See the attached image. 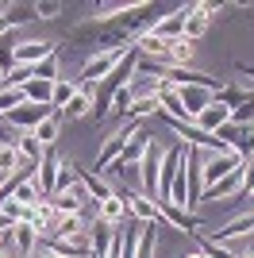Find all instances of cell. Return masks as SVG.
Listing matches in <instances>:
<instances>
[{"label": "cell", "mask_w": 254, "mask_h": 258, "mask_svg": "<svg viewBox=\"0 0 254 258\" xmlns=\"http://www.w3.org/2000/svg\"><path fill=\"white\" fill-rule=\"evenodd\" d=\"M50 116H58V108H54V104H31V100H23L20 108H12L8 116H4V123L16 127L20 135H27V131H35L42 119H50Z\"/></svg>", "instance_id": "6da1fadb"}, {"label": "cell", "mask_w": 254, "mask_h": 258, "mask_svg": "<svg viewBox=\"0 0 254 258\" xmlns=\"http://www.w3.org/2000/svg\"><path fill=\"white\" fill-rule=\"evenodd\" d=\"M127 50H131V46H123V50H96L93 58L85 62V70H81V85H93V89H96V81L112 74V70L123 62V54H127Z\"/></svg>", "instance_id": "7a4b0ae2"}, {"label": "cell", "mask_w": 254, "mask_h": 258, "mask_svg": "<svg viewBox=\"0 0 254 258\" xmlns=\"http://www.w3.org/2000/svg\"><path fill=\"white\" fill-rule=\"evenodd\" d=\"M243 162H246V158H243L239 151H231V154H208V162L201 166V181H204V185H216L220 177H227L231 170H239ZM201 193H204V189H201Z\"/></svg>", "instance_id": "3957f363"}, {"label": "cell", "mask_w": 254, "mask_h": 258, "mask_svg": "<svg viewBox=\"0 0 254 258\" xmlns=\"http://www.w3.org/2000/svg\"><path fill=\"white\" fill-rule=\"evenodd\" d=\"M158 166H162V151H158V143L150 139L147 154H143V162H139V177H143V197H158Z\"/></svg>", "instance_id": "277c9868"}, {"label": "cell", "mask_w": 254, "mask_h": 258, "mask_svg": "<svg viewBox=\"0 0 254 258\" xmlns=\"http://www.w3.org/2000/svg\"><path fill=\"white\" fill-rule=\"evenodd\" d=\"M119 197H123V205H127V216H131V220H139V224H162V216H158V205H154L150 197L135 193V189H127V193H119Z\"/></svg>", "instance_id": "5b68a950"}, {"label": "cell", "mask_w": 254, "mask_h": 258, "mask_svg": "<svg viewBox=\"0 0 254 258\" xmlns=\"http://www.w3.org/2000/svg\"><path fill=\"white\" fill-rule=\"evenodd\" d=\"M173 89H177L181 108H185V116H189V119H197L204 108L216 100V93H212V89H201V85H173Z\"/></svg>", "instance_id": "8992f818"}, {"label": "cell", "mask_w": 254, "mask_h": 258, "mask_svg": "<svg viewBox=\"0 0 254 258\" xmlns=\"http://www.w3.org/2000/svg\"><path fill=\"white\" fill-rule=\"evenodd\" d=\"M58 170H62V158H58V151H54V147H46V151H42L39 170H35V181H39L42 197H54V185H58Z\"/></svg>", "instance_id": "52a82bcc"}, {"label": "cell", "mask_w": 254, "mask_h": 258, "mask_svg": "<svg viewBox=\"0 0 254 258\" xmlns=\"http://www.w3.org/2000/svg\"><path fill=\"white\" fill-rule=\"evenodd\" d=\"M193 123H197V127L204 131V135H220L223 127H227V123H231V108L227 104H220V100H212L208 108H204L201 116L193 119Z\"/></svg>", "instance_id": "ba28073f"}, {"label": "cell", "mask_w": 254, "mask_h": 258, "mask_svg": "<svg viewBox=\"0 0 254 258\" xmlns=\"http://www.w3.org/2000/svg\"><path fill=\"white\" fill-rule=\"evenodd\" d=\"M158 205V216L166 220V224H173V227H181V231H189V235H197L201 231V220L193 212H185V208H177L173 201H154Z\"/></svg>", "instance_id": "9c48e42d"}, {"label": "cell", "mask_w": 254, "mask_h": 258, "mask_svg": "<svg viewBox=\"0 0 254 258\" xmlns=\"http://www.w3.org/2000/svg\"><path fill=\"white\" fill-rule=\"evenodd\" d=\"M54 54H58V46L46 43V39L20 43V46H16V66H39V62H46V58H54Z\"/></svg>", "instance_id": "30bf717a"}, {"label": "cell", "mask_w": 254, "mask_h": 258, "mask_svg": "<svg viewBox=\"0 0 254 258\" xmlns=\"http://www.w3.org/2000/svg\"><path fill=\"white\" fill-rule=\"evenodd\" d=\"M212 12H220V4H193L189 8V20H185V39H189V43H197V39L208 31Z\"/></svg>", "instance_id": "8fae6325"}, {"label": "cell", "mask_w": 254, "mask_h": 258, "mask_svg": "<svg viewBox=\"0 0 254 258\" xmlns=\"http://www.w3.org/2000/svg\"><path fill=\"white\" fill-rule=\"evenodd\" d=\"M239 189H243V166H239V170H231L227 177H220L216 185H204L201 201H220V197H227V201H231Z\"/></svg>", "instance_id": "7c38bea8"}, {"label": "cell", "mask_w": 254, "mask_h": 258, "mask_svg": "<svg viewBox=\"0 0 254 258\" xmlns=\"http://www.w3.org/2000/svg\"><path fill=\"white\" fill-rule=\"evenodd\" d=\"M185 20H189V8H173L169 16H162L154 27H150V35H158V39H177V35H185Z\"/></svg>", "instance_id": "4fadbf2b"}, {"label": "cell", "mask_w": 254, "mask_h": 258, "mask_svg": "<svg viewBox=\"0 0 254 258\" xmlns=\"http://www.w3.org/2000/svg\"><path fill=\"white\" fill-rule=\"evenodd\" d=\"M147 147H150V135H147V131H135V135L123 143V154H119L112 166H119V170H127V166H139V162H143V154H147Z\"/></svg>", "instance_id": "5bb4252c"}, {"label": "cell", "mask_w": 254, "mask_h": 258, "mask_svg": "<svg viewBox=\"0 0 254 258\" xmlns=\"http://www.w3.org/2000/svg\"><path fill=\"white\" fill-rule=\"evenodd\" d=\"M35 247H39V231H35L27 220L12 227V250H16L12 258H27V254H35Z\"/></svg>", "instance_id": "9a60e30c"}, {"label": "cell", "mask_w": 254, "mask_h": 258, "mask_svg": "<svg viewBox=\"0 0 254 258\" xmlns=\"http://www.w3.org/2000/svg\"><path fill=\"white\" fill-rule=\"evenodd\" d=\"M96 220H100V224H119V220H131V216H127V205H123V197L119 193H112L108 197V201H100V205H96Z\"/></svg>", "instance_id": "2e32d148"}, {"label": "cell", "mask_w": 254, "mask_h": 258, "mask_svg": "<svg viewBox=\"0 0 254 258\" xmlns=\"http://www.w3.org/2000/svg\"><path fill=\"white\" fill-rule=\"evenodd\" d=\"M93 100H96L93 85H81V89H77V97L70 100V104H66L62 112H58V116H66V119H81L85 112H89V108H93Z\"/></svg>", "instance_id": "e0dca14e"}, {"label": "cell", "mask_w": 254, "mask_h": 258, "mask_svg": "<svg viewBox=\"0 0 254 258\" xmlns=\"http://www.w3.org/2000/svg\"><path fill=\"white\" fill-rule=\"evenodd\" d=\"M77 177H81V185L89 189V197H93L96 205H100V201H108V197L116 193V189H112V185H108L104 177H96L93 170H77Z\"/></svg>", "instance_id": "ac0fdd59"}, {"label": "cell", "mask_w": 254, "mask_h": 258, "mask_svg": "<svg viewBox=\"0 0 254 258\" xmlns=\"http://www.w3.org/2000/svg\"><path fill=\"white\" fill-rule=\"evenodd\" d=\"M89 231H93V258H104L108 250H112V243H116V231L108 224H100V220H96Z\"/></svg>", "instance_id": "d6986e66"}, {"label": "cell", "mask_w": 254, "mask_h": 258, "mask_svg": "<svg viewBox=\"0 0 254 258\" xmlns=\"http://www.w3.org/2000/svg\"><path fill=\"white\" fill-rule=\"evenodd\" d=\"M23 97L31 100V104H50V97H54V81H39V77H31V81L23 85Z\"/></svg>", "instance_id": "ffe728a7"}, {"label": "cell", "mask_w": 254, "mask_h": 258, "mask_svg": "<svg viewBox=\"0 0 254 258\" xmlns=\"http://www.w3.org/2000/svg\"><path fill=\"white\" fill-rule=\"evenodd\" d=\"M189 58H193V43L185 39V35L169 39V66H181V70H189Z\"/></svg>", "instance_id": "44dd1931"}, {"label": "cell", "mask_w": 254, "mask_h": 258, "mask_svg": "<svg viewBox=\"0 0 254 258\" xmlns=\"http://www.w3.org/2000/svg\"><path fill=\"white\" fill-rule=\"evenodd\" d=\"M143 116H162V104H158V97H135V104L127 108V119H143Z\"/></svg>", "instance_id": "7402d4cb"}, {"label": "cell", "mask_w": 254, "mask_h": 258, "mask_svg": "<svg viewBox=\"0 0 254 258\" xmlns=\"http://www.w3.org/2000/svg\"><path fill=\"white\" fill-rule=\"evenodd\" d=\"M58 127H62V116H50V119H42L39 127L31 131L35 139H39L42 151H46V147H54V139H58Z\"/></svg>", "instance_id": "603a6c76"}, {"label": "cell", "mask_w": 254, "mask_h": 258, "mask_svg": "<svg viewBox=\"0 0 254 258\" xmlns=\"http://www.w3.org/2000/svg\"><path fill=\"white\" fill-rule=\"evenodd\" d=\"M254 93L250 89H243V85H220V93H216V100L220 104H227V108H239L243 100H250Z\"/></svg>", "instance_id": "cb8c5ba5"}, {"label": "cell", "mask_w": 254, "mask_h": 258, "mask_svg": "<svg viewBox=\"0 0 254 258\" xmlns=\"http://www.w3.org/2000/svg\"><path fill=\"white\" fill-rule=\"evenodd\" d=\"M77 89H81V85H74V81H62V77H58V81H54V97H50V104L62 112V108L77 97Z\"/></svg>", "instance_id": "d4e9b609"}, {"label": "cell", "mask_w": 254, "mask_h": 258, "mask_svg": "<svg viewBox=\"0 0 254 258\" xmlns=\"http://www.w3.org/2000/svg\"><path fill=\"white\" fill-rule=\"evenodd\" d=\"M20 154H23V162H31L35 170H39V162H42V147H39V139H35L31 131H27V135H20Z\"/></svg>", "instance_id": "484cf974"}, {"label": "cell", "mask_w": 254, "mask_h": 258, "mask_svg": "<svg viewBox=\"0 0 254 258\" xmlns=\"http://www.w3.org/2000/svg\"><path fill=\"white\" fill-rule=\"evenodd\" d=\"M231 127H239V131L254 127V97H250V100H243L239 108H231Z\"/></svg>", "instance_id": "4316f807"}, {"label": "cell", "mask_w": 254, "mask_h": 258, "mask_svg": "<svg viewBox=\"0 0 254 258\" xmlns=\"http://www.w3.org/2000/svg\"><path fill=\"white\" fill-rule=\"evenodd\" d=\"M77 185V170L70 166V162H62V170H58V185H54V197L66 193V189H74Z\"/></svg>", "instance_id": "83f0119b"}, {"label": "cell", "mask_w": 254, "mask_h": 258, "mask_svg": "<svg viewBox=\"0 0 254 258\" xmlns=\"http://www.w3.org/2000/svg\"><path fill=\"white\" fill-rule=\"evenodd\" d=\"M58 12H62L58 0H42V4H35V16H39V20H54Z\"/></svg>", "instance_id": "f1b7e54d"}, {"label": "cell", "mask_w": 254, "mask_h": 258, "mask_svg": "<svg viewBox=\"0 0 254 258\" xmlns=\"http://www.w3.org/2000/svg\"><path fill=\"white\" fill-rule=\"evenodd\" d=\"M235 70H239V74H243V77H254V66H243V62H239V66H235Z\"/></svg>", "instance_id": "f546056e"}, {"label": "cell", "mask_w": 254, "mask_h": 258, "mask_svg": "<svg viewBox=\"0 0 254 258\" xmlns=\"http://www.w3.org/2000/svg\"><path fill=\"white\" fill-rule=\"evenodd\" d=\"M189 258H208V254H204V250H197V254H189Z\"/></svg>", "instance_id": "4dcf8cb0"}, {"label": "cell", "mask_w": 254, "mask_h": 258, "mask_svg": "<svg viewBox=\"0 0 254 258\" xmlns=\"http://www.w3.org/2000/svg\"><path fill=\"white\" fill-rule=\"evenodd\" d=\"M27 258H54V254H27Z\"/></svg>", "instance_id": "1f68e13d"}, {"label": "cell", "mask_w": 254, "mask_h": 258, "mask_svg": "<svg viewBox=\"0 0 254 258\" xmlns=\"http://www.w3.org/2000/svg\"><path fill=\"white\" fill-rule=\"evenodd\" d=\"M0 258H12V254H8V250H0Z\"/></svg>", "instance_id": "d6a6232c"}, {"label": "cell", "mask_w": 254, "mask_h": 258, "mask_svg": "<svg viewBox=\"0 0 254 258\" xmlns=\"http://www.w3.org/2000/svg\"><path fill=\"white\" fill-rule=\"evenodd\" d=\"M0 89H4V74H0Z\"/></svg>", "instance_id": "836d02e7"}, {"label": "cell", "mask_w": 254, "mask_h": 258, "mask_svg": "<svg viewBox=\"0 0 254 258\" xmlns=\"http://www.w3.org/2000/svg\"><path fill=\"white\" fill-rule=\"evenodd\" d=\"M243 258H254V254H243Z\"/></svg>", "instance_id": "e575fe53"}]
</instances>
